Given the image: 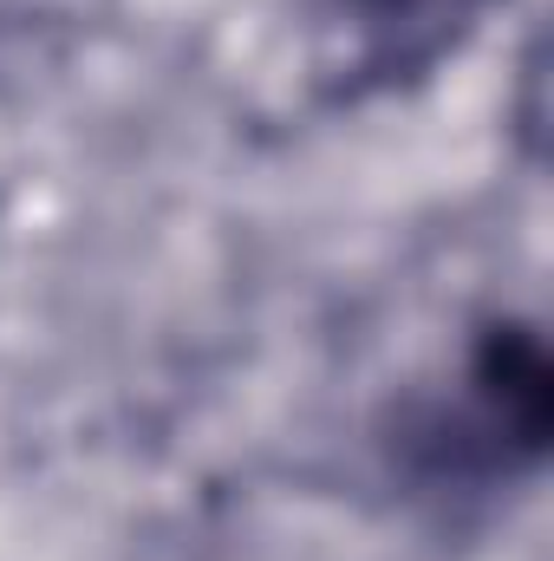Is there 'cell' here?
<instances>
[{
    "label": "cell",
    "instance_id": "cell-1",
    "mask_svg": "<svg viewBox=\"0 0 554 561\" xmlns=\"http://www.w3.org/2000/svg\"><path fill=\"white\" fill-rule=\"evenodd\" d=\"M554 424V373L529 327H489L463 373L457 412V457L476 450L489 470H529L549 450Z\"/></svg>",
    "mask_w": 554,
    "mask_h": 561
}]
</instances>
